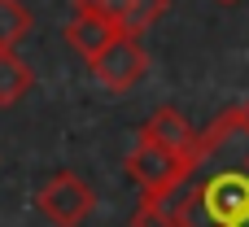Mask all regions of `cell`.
Returning a JSON list of instances; mask_svg holds the SVG:
<instances>
[{"instance_id":"cell-1","label":"cell","mask_w":249,"mask_h":227,"mask_svg":"<svg viewBox=\"0 0 249 227\" xmlns=\"http://www.w3.org/2000/svg\"><path fill=\"white\" fill-rule=\"evenodd\" d=\"M127 175L140 184L144 206H153V201H162L179 188V179L188 175V157H175V153H166V149H158L153 140L140 136L136 149L127 153Z\"/></svg>"},{"instance_id":"cell-2","label":"cell","mask_w":249,"mask_h":227,"mask_svg":"<svg viewBox=\"0 0 249 227\" xmlns=\"http://www.w3.org/2000/svg\"><path fill=\"white\" fill-rule=\"evenodd\" d=\"M35 206H39V214L53 227H79L92 210H96V192H92V184L79 179L74 171H57L53 179L39 184Z\"/></svg>"},{"instance_id":"cell-3","label":"cell","mask_w":249,"mask_h":227,"mask_svg":"<svg viewBox=\"0 0 249 227\" xmlns=\"http://www.w3.org/2000/svg\"><path fill=\"white\" fill-rule=\"evenodd\" d=\"M88 66H92V74H96L101 87H109V92H131V87L144 79V70H149V52H144L140 35H114Z\"/></svg>"},{"instance_id":"cell-4","label":"cell","mask_w":249,"mask_h":227,"mask_svg":"<svg viewBox=\"0 0 249 227\" xmlns=\"http://www.w3.org/2000/svg\"><path fill=\"white\" fill-rule=\"evenodd\" d=\"M140 136L144 140H153L158 149H166V153H175V157H193V149H197V131L184 122V114L179 109H158V114H149V122L140 127Z\"/></svg>"},{"instance_id":"cell-5","label":"cell","mask_w":249,"mask_h":227,"mask_svg":"<svg viewBox=\"0 0 249 227\" xmlns=\"http://www.w3.org/2000/svg\"><path fill=\"white\" fill-rule=\"evenodd\" d=\"M114 35H123L118 26H109V22H101V17H88V13H74L70 22H66V44L79 52V57H96Z\"/></svg>"},{"instance_id":"cell-6","label":"cell","mask_w":249,"mask_h":227,"mask_svg":"<svg viewBox=\"0 0 249 227\" xmlns=\"http://www.w3.org/2000/svg\"><path fill=\"white\" fill-rule=\"evenodd\" d=\"M31 83H35L31 66H26L18 52H0V109L18 105V101L31 92Z\"/></svg>"},{"instance_id":"cell-7","label":"cell","mask_w":249,"mask_h":227,"mask_svg":"<svg viewBox=\"0 0 249 227\" xmlns=\"http://www.w3.org/2000/svg\"><path fill=\"white\" fill-rule=\"evenodd\" d=\"M31 35V9L22 0H0V52H13Z\"/></svg>"},{"instance_id":"cell-8","label":"cell","mask_w":249,"mask_h":227,"mask_svg":"<svg viewBox=\"0 0 249 227\" xmlns=\"http://www.w3.org/2000/svg\"><path fill=\"white\" fill-rule=\"evenodd\" d=\"M166 9H171V0H123L118 31H123V35H140V31H149Z\"/></svg>"},{"instance_id":"cell-9","label":"cell","mask_w":249,"mask_h":227,"mask_svg":"<svg viewBox=\"0 0 249 227\" xmlns=\"http://www.w3.org/2000/svg\"><path fill=\"white\" fill-rule=\"evenodd\" d=\"M74 13H88V17H101V22L118 26V17H123V0H74Z\"/></svg>"},{"instance_id":"cell-10","label":"cell","mask_w":249,"mask_h":227,"mask_svg":"<svg viewBox=\"0 0 249 227\" xmlns=\"http://www.w3.org/2000/svg\"><path fill=\"white\" fill-rule=\"evenodd\" d=\"M219 4H236V0H219Z\"/></svg>"}]
</instances>
